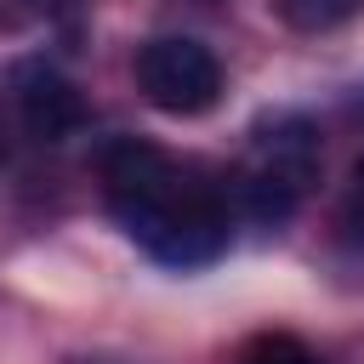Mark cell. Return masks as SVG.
Returning a JSON list of instances; mask_svg holds the SVG:
<instances>
[{
	"label": "cell",
	"instance_id": "obj_1",
	"mask_svg": "<svg viewBox=\"0 0 364 364\" xmlns=\"http://www.w3.org/2000/svg\"><path fill=\"white\" fill-rule=\"evenodd\" d=\"M102 199L119 233L159 267H210L233 245V188L222 171L182 159L148 136H114L97 154Z\"/></svg>",
	"mask_w": 364,
	"mask_h": 364
},
{
	"label": "cell",
	"instance_id": "obj_2",
	"mask_svg": "<svg viewBox=\"0 0 364 364\" xmlns=\"http://www.w3.org/2000/svg\"><path fill=\"white\" fill-rule=\"evenodd\" d=\"M318 165H324L318 125H313L307 114H267V119L250 131L245 165L228 176L233 205H239L250 222L279 228V222L296 216V205H301L307 188L318 182Z\"/></svg>",
	"mask_w": 364,
	"mask_h": 364
},
{
	"label": "cell",
	"instance_id": "obj_3",
	"mask_svg": "<svg viewBox=\"0 0 364 364\" xmlns=\"http://www.w3.org/2000/svg\"><path fill=\"white\" fill-rule=\"evenodd\" d=\"M131 74H136V91L148 97V108L171 114V119H193V114H210L222 102V63L205 40L193 34H154L136 46L131 57Z\"/></svg>",
	"mask_w": 364,
	"mask_h": 364
},
{
	"label": "cell",
	"instance_id": "obj_4",
	"mask_svg": "<svg viewBox=\"0 0 364 364\" xmlns=\"http://www.w3.org/2000/svg\"><path fill=\"white\" fill-rule=\"evenodd\" d=\"M11 97H17L23 125H28L40 142H63V136H74V131L85 125V97H80V85H74L57 63H46V57H28V63L11 68Z\"/></svg>",
	"mask_w": 364,
	"mask_h": 364
},
{
	"label": "cell",
	"instance_id": "obj_5",
	"mask_svg": "<svg viewBox=\"0 0 364 364\" xmlns=\"http://www.w3.org/2000/svg\"><path fill=\"white\" fill-rule=\"evenodd\" d=\"M273 11L296 34H330V28L353 23L364 11V0H273Z\"/></svg>",
	"mask_w": 364,
	"mask_h": 364
},
{
	"label": "cell",
	"instance_id": "obj_6",
	"mask_svg": "<svg viewBox=\"0 0 364 364\" xmlns=\"http://www.w3.org/2000/svg\"><path fill=\"white\" fill-rule=\"evenodd\" d=\"M233 364H318V353L301 336H290V330H262V336H250L239 347Z\"/></svg>",
	"mask_w": 364,
	"mask_h": 364
},
{
	"label": "cell",
	"instance_id": "obj_7",
	"mask_svg": "<svg viewBox=\"0 0 364 364\" xmlns=\"http://www.w3.org/2000/svg\"><path fill=\"white\" fill-rule=\"evenodd\" d=\"M341 239L353 250H364V154H358L353 182H347V199H341Z\"/></svg>",
	"mask_w": 364,
	"mask_h": 364
},
{
	"label": "cell",
	"instance_id": "obj_8",
	"mask_svg": "<svg viewBox=\"0 0 364 364\" xmlns=\"http://www.w3.org/2000/svg\"><path fill=\"white\" fill-rule=\"evenodd\" d=\"M74 364H131V358H114V353H91V358H74Z\"/></svg>",
	"mask_w": 364,
	"mask_h": 364
},
{
	"label": "cell",
	"instance_id": "obj_9",
	"mask_svg": "<svg viewBox=\"0 0 364 364\" xmlns=\"http://www.w3.org/2000/svg\"><path fill=\"white\" fill-rule=\"evenodd\" d=\"M0 154H6V148H0Z\"/></svg>",
	"mask_w": 364,
	"mask_h": 364
}]
</instances>
